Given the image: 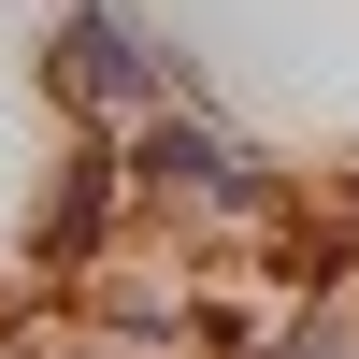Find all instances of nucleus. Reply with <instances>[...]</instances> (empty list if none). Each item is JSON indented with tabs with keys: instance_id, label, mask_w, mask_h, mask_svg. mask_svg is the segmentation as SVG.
I'll return each instance as SVG.
<instances>
[{
	"instance_id": "f03ea898",
	"label": "nucleus",
	"mask_w": 359,
	"mask_h": 359,
	"mask_svg": "<svg viewBox=\"0 0 359 359\" xmlns=\"http://www.w3.org/2000/svg\"><path fill=\"white\" fill-rule=\"evenodd\" d=\"M144 187H187V201H259V158L230 130H201V115H158L144 130Z\"/></svg>"
},
{
	"instance_id": "f257e3e1",
	"label": "nucleus",
	"mask_w": 359,
	"mask_h": 359,
	"mask_svg": "<svg viewBox=\"0 0 359 359\" xmlns=\"http://www.w3.org/2000/svg\"><path fill=\"white\" fill-rule=\"evenodd\" d=\"M57 86H72V101H144V86H158V57L130 43V15L72 0V15H57Z\"/></svg>"
}]
</instances>
